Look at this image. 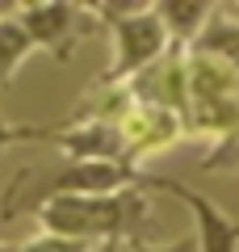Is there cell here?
<instances>
[{
    "label": "cell",
    "instance_id": "6da1fadb",
    "mask_svg": "<svg viewBox=\"0 0 239 252\" xmlns=\"http://www.w3.org/2000/svg\"><path fill=\"white\" fill-rule=\"evenodd\" d=\"M30 215L38 227L51 235H67V240L84 244H134L143 240L151 223V193L147 189H126V193H59V198L38 202Z\"/></svg>",
    "mask_w": 239,
    "mask_h": 252
},
{
    "label": "cell",
    "instance_id": "7a4b0ae2",
    "mask_svg": "<svg viewBox=\"0 0 239 252\" xmlns=\"http://www.w3.org/2000/svg\"><path fill=\"white\" fill-rule=\"evenodd\" d=\"M89 13L97 21H105V30L114 34V63L92 80V89H122V84H130L139 72H147L155 59H164L172 51L155 4L114 0V4H89Z\"/></svg>",
    "mask_w": 239,
    "mask_h": 252
},
{
    "label": "cell",
    "instance_id": "3957f363",
    "mask_svg": "<svg viewBox=\"0 0 239 252\" xmlns=\"http://www.w3.org/2000/svg\"><path fill=\"white\" fill-rule=\"evenodd\" d=\"M17 21L26 26L34 51H46L55 63H67L76 46L92 34L97 17L89 4H67V0H42V4H13Z\"/></svg>",
    "mask_w": 239,
    "mask_h": 252
},
{
    "label": "cell",
    "instance_id": "277c9868",
    "mask_svg": "<svg viewBox=\"0 0 239 252\" xmlns=\"http://www.w3.org/2000/svg\"><path fill=\"white\" fill-rule=\"evenodd\" d=\"M143 189H164V193H172L177 202L189 206L197 252H239V219L227 215L222 206H214L206 193L189 189L185 181H177V177H155V172H147V185Z\"/></svg>",
    "mask_w": 239,
    "mask_h": 252
},
{
    "label": "cell",
    "instance_id": "5b68a950",
    "mask_svg": "<svg viewBox=\"0 0 239 252\" xmlns=\"http://www.w3.org/2000/svg\"><path fill=\"white\" fill-rule=\"evenodd\" d=\"M114 122H118V130H122L126 160H130L134 168H143L151 156L168 152L172 143L185 139V122H180L177 114H168V109H159V105H139V101H130Z\"/></svg>",
    "mask_w": 239,
    "mask_h": 252
},
{
    "label": "cell",
    "instance_id": "8992f818",
    "mask_svg": "<svg viewBox=\"0 0 239 252\" xmlns=\"http://www.w3.org/2000/svg\"><path fill=\"white\" fill-rule=\"evenodd\" d=\"M63 152V160H126V143L114 118H80V122H59L51 139Z\"/></svg>",
    "mask_w": 239,
    "mask_h": 252
},
{
    "label": "cell",
    "instance_id": "52a82bcc",
    "mask_svg": "<svg viewBox=\"0 0 239 252\" xmlns=\"http://www.w3.org/2000/svg\"><path fill=\"white\" fill-rule=\"evenodd\" d=\"M185 93H189V109L214 105V101H231V97H239V72L227 67L222 59L185 51Z\"/></svg>",
    "mask_w": 239,
    "mask_h": 252
},
{
    "label": "cell",
    "instance_id": "ba28073f",
    "mask_svg": "<svg viewBox=\"0 0 239 252\" xmlns=\"http://www.w3.org/2000/svg\"><path fill=\"white\" fill-rule=\"evenodd\" d=\"M159 9V21H164V30H168V42L177 46V51H189V46L202 38V30L210 26L214 9L218 4H206V0H155Z\"/></svg>",
    "mask_w": 239,
    "mask_h": 252
},
{
    "label": "cell",
    "instance_id": "9c48e42d",
    "mask_svg": "<svg viewBox=\"0 0 239 252\" xmlns=\"http://www.w3.org/2000/svg\"><path fill=\"white\" fill-rule=\"evenodd\" d=\"M34 55V42H30L26 26L17 21L13 9H0V89L17 80L21 63Z\"/></svg>",
    "mask_w": 239,
    "mask_h": 252
},
{
    "label": "cell",
    "instance_id": "30bf717a",
    "mask_svg": "<svg viewBox=\"0 0 239 252\" xmlns=\"http://www.w3.org/2000/svg\"><path fill=\"white\" fill-rule=\"evenodd\" d=\"M197 168L206 172V177H222V172H239V118H235V126H231L227 135L218 139V143L206 152V160L197 164Z\"/></svg>",
    "mask_w": 239,
    "mask_h": 252
},
{
    "label": "cell",
    "instance_id": "8fae6325",
    "mask_svg": "<svg viewBox=\"0 0 239 252\" xmlns=\"http://www.w3.org/2000/svg\"><path fill=\"white\" fill-rule=\"evenodd\" d=\"M17 252H97V248H92V244H84V240H67V235L38 231L34 240L17 244Z\"/></svg>",
    "mask_w": 239,
    "mask_h": 252
},
{
    "label": "cell",
    "instance_id": "7c38bea8",
    "mask_svg": "<svg viewBox=\"0 0 239 252\" xmlns=\"http://www.w3.org/2000/svg\"><path fill=\"white\" fill-rule=\"evenodd\" d=\"M126 248L130 252H197V244H193V235H180V240H147V235H143V240H134V244H126Z\"/></svg>",
    "mask_w": 239,
    "mask_h": 252
},
{
    "label": "cell",
    "instance_id": "4fadbf2b",
    "mask_svg": "<svg viewBox=\"0 0 239 252\" xmlns=\"http://www.w3.org/2000/svg\"><path fill=\"white\" fill-rule=\"evenodd\" d=\"M0 252H17V244H9V240H0Z\"/></svg>",
    "mask_w": 239,
    "mask_h": 252
},
{
    "label": "cell",
    "instance_id": "5bb4252c",
    "mask_svg": "<svg viewBox=\"0 0 239 252\" xmlns=\"http://www.w3.org/2000/svg\"><path fill=\"white\" fill-rule=\"evenodd\" d=\"M0 9H4V4H0Z\"/></svg>",
    "mask_w": 239,
    "mask_h": 252
}]
</instances>
